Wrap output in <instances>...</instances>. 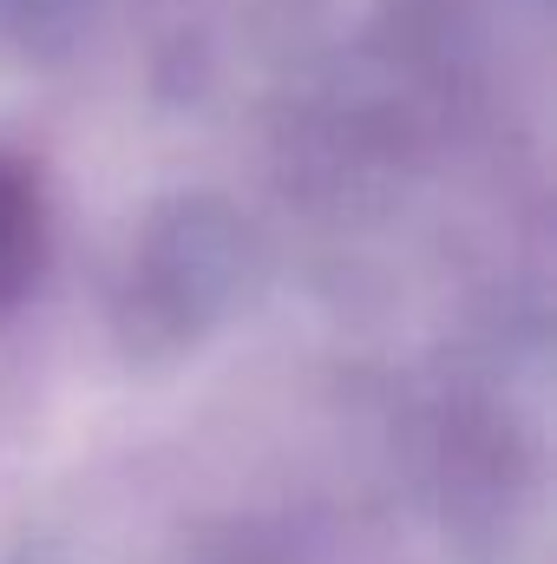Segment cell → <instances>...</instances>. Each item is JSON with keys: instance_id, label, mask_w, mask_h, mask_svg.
<instances>
[{"instance_id": "1", "label": "cell", "mask_w": 557, "mask_h": 564, "mask_svg": "<svg viewBox=\"0 0 557 564\" xmlns=\"http://www.w3.org/2000/svg\"><path fill=\"white\" fill-rule=\"evenodd\" d=\"M40 270V191L20 164L0 158V302H13Z\"/></svg>"}]
</instances>
